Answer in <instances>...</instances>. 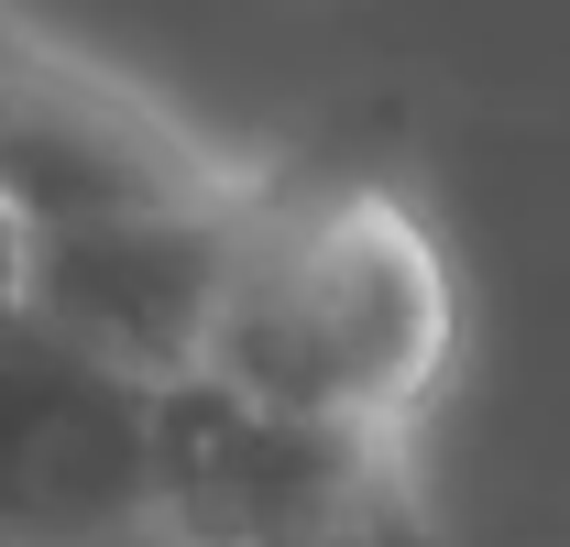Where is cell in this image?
<instances>
[{
	"instance_id": "cell-2",
	"label": "cell",
	"mask_w": 570,
	"mask_h": 547,
	"mask_svg": "<svg viewBox=\"0 0 570 547\" xmlns=\"http://www.w3.org/2000/svg\"><path fill=\"white\" fill-rule=\"evenodd\" d=\"M154 504L165 547H450L417 481V427L253 406L209 372L165 384Z\"/></svg>"
},
{
	"instance_id": "cell-3",
	"label": "cell",
	"mask_w": 570,
	"mask_h": 547,
	"mask_svg": "<svg viewBox=\"0 0 570 547\" xmlns=\"http://www.w3.org/2000/svg\"><path fill=\"white\" fill-rule=\"evenodd\" d=\"M165 384L0 296V537L11 547H165L154 504Z\"/></svg>"
},
{
	"instance_id": "cell-5",
	"label": "cell",
	"mask_w": 570,
	"mask_h": 547,
	"mask_svg": "<svg viewBox=\"0 0 570 547\" xmlns=\"http://www.w3.org/2000/svg\"><path fill=\"white\" fill-rule=\"evenodd\" d=\"M22 241H33V230H22V208L0 198V296H22Z\"/></svg>"
},
{
	"instance_id": "cell-1",
	"label": "cell",
	"mask_w": 570,
	"mask_h": 547,
	"mask_svg": "<svg viewBox=\"0 0 570 547\" xmlns=\"http://www.w3.org/2000/svg\"><path fill=\"white\" fill-rule=\"evenodd\" d=\"M461 361V274L384 176H275L242 208L198 372L296 416L417 427Z\"/></svg>"
},
{
	"instance_id": "cell-4",
	"label": "cell",
	"mask_w": 570,
	"mask_h": 547,
	"mask_svg": "<svg viewBox=\"0 0 570 547\" xmlns=\"http://www.w3.org/2000/svg\"><path fill=\"white\" fill-rule=\"evenodd\" d=\"M264 187V176H253ZM242 198L198 208H88V219H22V307L56 318L67 340L110 350L142 384H187L219 318V274L242 241Z\"/></svg>"
}]
</instances>
